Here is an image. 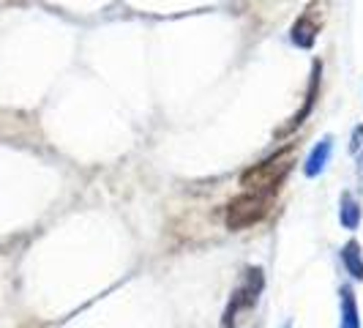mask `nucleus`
Returning a JSON list of instances; mask_svg holds the SVG:
<instances>
[{"mask_svg": "<svg viewBox=\"0 0 363 328\" xmlns=\"http://www.w3.org/2000/svg\"><path fill=\"white\" fill-rule=\"evenodd\" d=\"M317 88H320V63H314V74H311V85H309V93H306V102H303V109L295 112L290 118V124H284V126L276 131V137H287L290 131H295V129L306 121V115H309L311 107H314V99H317Z\"/></svg>", "mask_w": 363, "mask_h": 328, "instance_id": "obj_5", "label": "nucleus"}, {"mask_svg": "<svg viewBox=\"0 0 363 328\" xmlns=\"http://www.w3.org/2000/svg\"><path fill=\"white\" fill-rule=\"evenodd\" d=\"M342 222H345L347 227H355V224H358V205L350 200V197H345V214H342Z\"/></svg>", "mask_w": 363, "mask_h": 328, "instance_id": "obj_9", "label": "nucleus"}, {"mask_svg": "<svg viewBox=\"0 0 363 328\" xmlns=\"http://www.w3.org/2000/svg\"><path fill=\"white\" fill-rule=\"evenodd\" d=\"M292 162H295V148H284L279 151L276 156L265 159L262 164H255L252 170L243 173L240 178V186L246 192H259V195H276L279 183L287 178V173L292 170Z\"/></svg>", "mask_w": 363, "mask_h": 328, "instance_id": "obj_1", "label": "nucleus"}, {"mask_svg": "<svg viewBox=\"0 0 363 328\" xmlns=\"http://www.w3.org/2000/svg\"><path fill=\"white\" fill-rule=\"evenodd\" d=\"M325 11H328V0H311L309 6L303 9V14L295 19L292 25V41L303 50H309L314 44V38L320 33L323 22H325Z\"/></svg>", "mask_w": 363, "mask_h": 328, "instance_id": "obj_3", "label": "nucleus"}, {"mask_svg": "<svg viewBox=\"0 0 363 328\" xmlns=\"http://www.w3.org/2000/svg\"><path fill=\"white\" fill-rule=\"evenodd\" d=\"M345 298H342V304H345V323L342 328H358V310H355V298H352V293L345 290L342 293Z\"/></svg>", "mask_w": 363, "mask_h": 328, "instance_id": "obj_8", "label": "nucleus"}, {"mask_svg": "<svg viewBox=\"0 0 363 328\" xmlns=\"http://www.w3.org/2000/svg\"><path fill=\"white\" fill-rule=\"evenodd\" d=\"M273 195H259V192H243L240 197L227 205V227L230 230H243L262 222L271 211Z\"/></svg>", "mask_w": 363, "mask_h": 328, "instance_id": "obj_2", "label": "nucleus"}, {"mask_svg": "<svg viewBox=\"0 0 363 328\" xmlns=\"http://www.w3.org/2000/svg\"><path fill=\"white\" fill-rule=\"evenodd\" d=\"M328 156H330V140H323L320 146L314 148V153L309 156V162H306V175H317V173L325 167Z\"/></svg>", "mask_w": 363, "mask_h": 328, "instance_id": "obj_6", "label": "nucleus"}, {"mask_svg": "<svg viewBox=\"0 0 363 328\" xmlns=\"http://www.w3.org/2000/svg\"><path fill=\"white\" fill-rule=\"evenodd\" d=\"M342 257H345L347 271L352 273L355 279H363V260H361V255H358V244H355V241H350V244H347Z\"/></svg>", "mask_w": 363, "mask_h": 328, "instance_id": "obj_7", "label": "nucleus"}, {"mask_svg": "<svg viewBox=\"0 0 363 328\" xmlns=\"http://www.w3.org/2000/svg\"><path fill=\"white\" fill-rule=\"evenodd\" d=\"M259 290H262V273L259 271H249V276H246V282L238 288L235 293H233V301H230V307H227V312H224V323H221V328H233L235 326V317L240 315L243 310H252L257 301V295H259Z\"/></svg>", "mask_w": 363, "mask_h": 328, "instance_id": "obj_4", "label": "nucleus"}]
</instances>
